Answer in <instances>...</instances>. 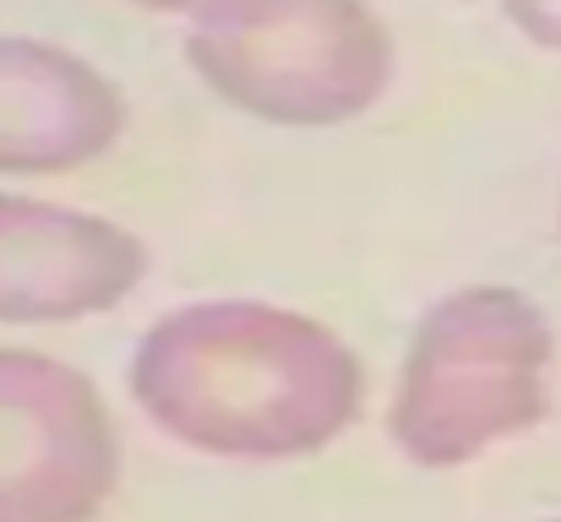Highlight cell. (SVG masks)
I'll return each mask as SVG.
<instances>
[{
  "instance_id": "9",
  "label": "cell",
  "mask_w": 561,
  "mask_h": 522,
  "mask_svg": "<svg viewBox=\"0 0 561 522\" xmlns=\"http://www.w3.org/2000/svg\"><path fill=\"white\" fill-rule=\"evenodd\" d=\"M551 522H561V518H551Z\"/></svg>"
},
{
  "instance_id": "3",
  "label": "cell",
  "mask_w": 561,
  "mask_h": 522,
  "mask_svg": "<svg viewBox=\"0 0 561 522\" xmlns=\"http://www.w3.org/2000/svg\"><path fill=\"white\" fill-rule=\"evenodd\" d=\"M186 66L245 120L333 131L381 104L398 44L371 0H196Z\"/></svg>"
},
{
  "instance_id": "8",
  "label": "cell",
  "mask_w": 561,
  "mask_h": 522,
  "mask_svg": "<svg viewBox=\"0 0 561 522\" xmlns=\"http://www.w3.org/2000/svg\"><path fill=\"white\" fill-rule=\"evenodd\" d=\"M126 5H137V11H153V16H186L196 0H126Z\"/></svg>"
},
{
  "instance_id": "6",
  "label": "cell",
  "mask_w": 561,
  "mask_h": 522,
  "mask_svg": "<svg viewBox=\"0 0 561 522\" xmlns=\"http://www.w3.org/2000/svg\"><path fill=\"white\" fill-rule=\"evenodd\" d=\"M126 93L66 44L0 33V174H71L126 137Z\"/></svg>"
},
{
  "instance_id": "1",
  "label": "cell",
  "mask_w": 561,
  "mask_h": 522,
  "mask_svg": "<svg viewBox=\"0 0 561 522\" xmlns=\"http://www.w3.org/2000/svg\"><path fill=\"white\" fill-rule=\"evenodd\" d=\"M137 408L207 457H311L366 408V370L333 327L267 300L159 316L131 353Z\"/></svg>"
},
{
  "instance_id": "2",
  "label": "cell",
  "mask_w": 561,
  "mask_h": 522,
  "mask_svg": "<svg viewBox=\"0 0 561 522\" xmlns=\"http://www.w3.org/2000/svg\"><path fill=\"white\" fill-rule=\"evenodd\" d=\"M551 364L557 333L524 289H453L403 348L387 430L409 463L463 468L551 414Z\"/></svg>"
},
{
  "instance_id": "4",
  "label": "cell",
  "mask_w": 561,
  "mask_h": 522,
  "mask_svg": "<svg viewBox=\"0 0 561 522\" xmlns=\"http://www.w3.org/2000/svg\"><path fill=\"white\" fill-rule=\"evenodd\" d=\"M121 485L104 392L27 348H0V522H93Z\"/></svg>"
},
{
  "instance_id": "7",
  "label": "cell",
  "mask_w": 561,
  "mask_h": 522,
  "mask_svg": "<svg viewBox=\"0 0 561 522\" xmlns=\"http://www.w3.org/2000/svg\"><path fill=\"white\" fill-rule=\"evenodd\" d=\"M496 5L518 38H529L546 55H561V0H496Z\"/></svg>"
},
{
  "instance_id": "5",
  "label": "cell",
  "mask_w": 561,
  "mask_h": 522,
  "mask_svg": "<svg viewBox=\"0 0 561 522\" xmlns=\"http://www.w3.org/2000/svg\"><path fill=\"white\" fill-rule=\"evenodd\" d=\"M148 278V245L99 212L0 190V322L49 327L115 311Z\"/></svg>"
}]
</instances>
